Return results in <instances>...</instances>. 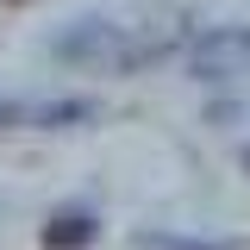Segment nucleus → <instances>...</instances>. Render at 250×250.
<instances>
[{"label": "nucleus", "instance_id": "f257e3e1", "mask_svg": "<svg viewBox=\"0 0 250 250\" xmlns=\"http://www.w3.org/2000/svg\"><path fill=\"white\" fill-rule=\"evenodd\" d=\"M62 62H88V69H138L175 50V31H131V25H106V19H82L50 44Z\"/></svg>", "mask_w": 250, "mask_h": 250}, {"label": "nucleus", "instance_id": "f03ea898", "mask_svg": "<svg viewBox=\"0 0 250 250\" xmlns=\"http://www.w3.org/2000/svg\"><path fill=\"white\" fill-rule=\"evenodd\" d=\"M188 62H194L200 82H231V75H244L250 69V25H213V31H200L194 50H188Z\"/></svg>", "mask_w": 250, "mask_h": 250}, {"label": "nucleus", "instance_id": "7ed1b4c3", "mask_svg": "<svg viewBox=\"0 0 250 250\" xmlns=\"http://www.w3.org/2000/svg\"><path fill=\"white\" fill-rule=\"evenodd\" d=\"M88 238H94V219L88 213H62V219L44 225V250H82Z\"/></svg>", "mask_w": 250, "mask_h": 250}, {"label": "nucleus", "instance_id": "20e7f679", "mask_svg": "<svg viewBox=\"0 0 250 250\" xmlns=\"http://www.w3.org/2000/svg\"><path fill=\"white\" fill-rule=\"evenodd\" d=\"M94 106L88 100H44V106H19V119L25 125H75V119H88Z\"/></svg>", "mask_w": 250, "mask_h": 250}, {"label": "nucleus", "instance_id": "39448f33", "mask_svg": "<svg viewBox=\"0 0 250 250\" xmlns=\"http://www.w3.org/2000/svg\"><path fill=\"white\" fill-rule=\"evenodd\" d=\"M144 250H238V244H207V238H169V231H138Z\"/></svg>", "mask_w": 250, "mask_h": 250}, {"label": "nucleus", "instance_id": "423d86ee", "mask_svg": "<svg viewBox=\"0 0 250 250\" xmlns=\"http://www.w3.org/2000/svg\"><path fill=\"white\" fill-rule=\"evenodd\" d=\"M244 163H250V150H244Z\"/></svg>", "mask_w": 250, "mask_h": 250}]
</instances>
